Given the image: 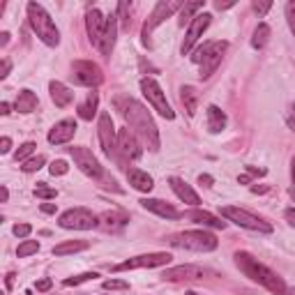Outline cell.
<instances>
[{
    "mask_svg": "<svg viewBox=\"0 0 295 295\" xmlns=\"http://www.w3.org/2000/svg\"><path fill=\"white\" fill-rule=\"evenodd\" d=\"M115 109L120 111V115L124 118L127 127L136 134V138L148 148V150L157 152L161 148V141H159V132H157V124L152 120V115L148 113V109L136 101L134 97H115L113 99Z\"/></svg>",
    "mask_w": 295,
    "mask_h": 295,
    "instance_id": "obj_1",
    "label": "cell"
},
{
    "mask_svg": "<svg viewBox=\"0 0 295 295\" xmlns=\"http://www.w3.org/2000/svg\"><path fill=\"white\" fill-rule=\"evenodd\" d=\"M235 265H238L251 281H256V284H261L263 288L270 290L272 295H286V293H288L284 279H281L275 270H270L267 265H263L258 258H254L251 254L238 251V254H235Z\"/></svg>",
    "mask_w": 295,
    "mask_h": 295,
    "instance_id": "obj_2",
    "label": "cell"
},
{
    "mask_svg": "<svg viewBox=\"0 0 295 295\" xmlns=\"http://www.w3.org/2000/svg\"><path fill=\"white\" fill-rule=\"evenodd\" d=\"M28 21H30L35 35L44 41L46 46H58L60 44V30L55 28L53 18L49 16L39 3H28Z\"/></svg>",
    "mask_w": 295,
    "mask_h": 295,
    "instance_id": "obj_3",
    "label": "cell"
},
{
    "mask_svg": "<svg viewBox=\"0 0 295 295\" xmlns=\"http://www.w3.org/2000/svg\"><path fill=\"white\" fill-rule=\"evenodd\" d=\"M226 49H228V41L219 39V41H205L203 46H198L194 51L192 60L196 65H201V78H210L215 74V69L221 65V58H224Z\"/></svg>",
    "mask_w": 295,
    "mask_h": 295,
    "instance_id": "obj_4",
    "label": "cell"
},
{
    "mask_svg": "<svg viewBox=\"0 0 295 295\" xmlns=\"http://www.w3.org/2000/svg\"><path fill=\"white\" fill-rule=\"evenodd\" d=\"M173 247L180 249H187V251H198V254H205V251H215L217 249V238L207 230H184V233H178L168 240Z\"/></svg>",
    "mask_w": 295,
    "mask_h": 295,
    "instance_id": "obj_5",
    "label": "cell"
},
{
    "mask_svg": "<svg viewBox=\"0 0 295 295\" xmlns=\"http://www.w3.org/2000/svg\"><path fill=\"white\" fill-rule=\"evenodd\" d=\"M182 5H184L182 0H159V3L155 5V9H152V14L145 18V23H143V32H141L143 44L150 46V35H152V30H155L157 26H161V23H164L166 18L171 16V14L180 12V9H182Z\"/></svg>",
    "mask_w": 295,
    "mask_h": 295,
    "instance_id": "obj_6",
    "label": "cell"
},
{
    "mask_svg": "<svg viewBox=\"0 0 295 295\" xmlns=\"http://www.w3.org/2000/svg\"><path fill=\"white\" fill-rule=\"evenodd\" d=\"M221 217H226L228 221H233V224L242 226V228H247V230H256V233H272V224H267L265 219L251 215V212L242 210V207L226 205V207H221Z\"/></svg>",
    "mask_w": 295,
    "mask_h": 295,
    "instance_id": "obj_7",
    "label": "cell"
},
{
    "mask_svg": "<svg viewBox=\"0 0 295 295\" xmlns=\"http://www.w3.org/2000/svg\"><path fill=\"white\" fill-rule=\"evenodd\" d=\"M141 90H143V95H145V99L150 101V106L161 115V118H166V120L175 118V111L171 109V104L166 101L164 90L159 88V83H157L155 78H150V76L141 78Z\"/></svg>",
    "mask_w": 295,
    "mask_h": 295,
    "instance_id": "obj_8",
    "label": "cell"
},
{
    "mask_svg": "<svg viewBox=\"0 0 295 295\" xmlns=\"http://www.w3.org/2000/svg\"><path fill=\"white\" fill-rule=\"evenodd\" d=\"M58 224L67 230H92L99 226V219L90 210H86V207H72V210L60 215Z\"/></svg>",
    "mask_w": 295,
    "mask_h": 295,
    "instance_id": "obj_9",
    "label": "cell"
},
{
    "mask_svg": "<svg viewBox=\"0 0 295 295\" xmlns=\"http://www.w3.org/2000/svg\"><path fill=\"white\" fill-rule=\"evenodd\" d=\"M69 155H72L74 164L78 166V171H81V173H86L88 178H92V180H104V168H101L99 159H97V157L92 155L88 148L74 145V148H69Z\"/></svg>",
    "mask_w": 295,
    "mask_h": 295,
    "instance_id": "obj_10",
    "label": "cell"
},
{
    "mask_svg": "<svg viewBox=\"0 0 295 295\" xmlns=\"http://www.w3.org/2000/svg\"><path fill=\"white\" fill-rule=\"evenodd\" d=\"M72 81L83 88H97L104 81V74H101L99 65L90 62V60H76V62H72Z\"/></svg>",
    "mask_w": 295,
    "mask_h": 295,
    "instance_id": "obj_11",
    "label": "cell"
},
{
    "mask_svg": "<svg viewBox=\"0 0 295 295\" xmlns=\"http://www.w3.org/2000/svg\"><path fill=\"white\" fill-rule=\"evenodd\" d=\"M173 261L168 251H155V254H141V256L127 258V261L113 265V272H124V270H138V267H161L168 265Z\"/></svg>",
    "mask_w": 295,
    "mask_h": 295,
    "instance_id": "obj_12",
    "label": "cell"
},
{
    "mask_svg": "<svg viewBox=\"0 0 295 295\" xmlns=\"http://www.w3.org/2000/svg\"><path fill=\"white\" fill-rule=\"evenodd\" d=\"M97 134H99V143H101L104 155L118 159V132H115L113 120H111V115L106 113V111L99 113V120H97Z\"/></svg>",
    "mask_w": 295,
    "mask_h": 295,
    "instance_id": "obj_13",
    "label": "cell"
},
{
    "mask_svg": "<svg viewBox=\"0 0 295 295\" xmlns=\"http://www.w3.org/2000/svg\"><path fill=\"white\" fill-rule=\"evenodd\" d=\"M210 23H212V14H207V12L196 14V16L192 18V23H189V30H187V35H184L182 46H180V53L187 55L189 51L194 49V44L198 41V37H201L203 32L210 28Z\"/></svg>",
    "mask_w": 295,
    "mask_h": 295,
    "instance_id": "obj_14",
    "label": "cell"
},
{
    "mask_svg": "<svg viewBox=\"0 0 295 295\" xmlns=\"http://www.w3.org/2000/svg\"><path fill=\"white\" fill-rule=\"evenodd\" d=\"M143 155L136 134L129 127L118 129V159H138Z\"/></svg>",
    "mask_w": 295,
    "mask_h": 295,
    "instance_id": "obj_15",
    "label": "cell"
},
{
    "mask_svg": "<svg viewBox=\"0 0 295 295\" xmlns=\"http://www.w3.org/2000/svg\"><path fill=\"white\" fill-rule=\"evenodd\" d=\"M86 30H88L90 41L99 49L101 39H104V32H106V16L97 7H90L86 12Z\"/></svg>",
    "mask_w": 295,
    "mask_h": 295,
    "instance_id": "obj_16",
    "label": "cell"
},
{
    "mask_svg": "<svg viewBox=\"0 0 295 295\" xmlns=\"http://www.w3.org/2000/svg\"><path fill=\"white\" fill-rule=\"evenodd\" d=\"M76 134V120H60V122L53 124V129L49 132V143L51 145H62V143H69Z\"/></svg>",
    "mask_w": 295,
    "mask_h": 295,
    "instance_id": "obj_17",
    "label": "cell"
},
{
    "mask_svg": "<svg viewBox=\"0 0 295 295\" xmlns=\"http://www.w3.org/2000/svg\"><path fill=\"white\" fill-rule=\"evenodd\" d=\"M205 270L198 265H178V267H171V270H164V279L168 281H192V279H203Z\"/></svg>",
    "mask_w": 295,
    "mask_h": 295,
    "instance_id": "obj_18",
    "label": "cell"
},
{
    "mask_svg": "<svg viewBox=\"0 0 295 295\" xmlns=\"http://www.w3.org/2000/svg\"><path fill=\"white\" fill-rule=\"evenodd\" d=\"M141 203L145 210H150V212H155V215H159V217H164V219H180V212L175 210L171 203H166V201H161V198H141Z\"/></svg>",
    "mask_w": 295,
    "mask_h": 295,
    "instance_id": "obj_19",
    "label": "cell"
},
{
    "mask_svg": "<svg viewBox=\"0 0 295 295\" xmlns=\"http://www.w3.org/2000/svg\"><path fill=\"white\" fill-rule=\"evenodd\" d=\"M184 219H189V221H194V224H201V226H210V228H221L224 230L226 228V221H221L219 217H215L212 212H205V210H189V212H184Z\"/></svg>",
    "mask_w": 295,
    "mask_h": 295,
    "instance_id": "obj_20",
    "label": "cell"
},
{
    "mask_svg": "<svg viewBox=\"0 0 295 295\" xmlns=\"http://www.w3.org/2000/svg\"><path fill=\"white\" fill-rule=\"evenodd\" d=\"M168 184H171V189L175 192V196L180 198V201H184V203H189V205H194L196 207L198 203H201V198H198V194L194 192L192 187H189L184 180H180V178H168Z\"/></svg>",
    "mask_w": 295,
    "mask_h": 295,
    "instance_id": "obj_21",
    "label": "cell"
},
{
    "mask_svg": "<svg viewBox=\"0 0 295 295\" xmlns=\"http://www.w3.org/2000/svg\"><path fill=\"white\" fill-rule=\"evenodd\" d=\"M115 35H118V16L115 14H111V16H106V32H104V39H101V55H106L109 58L111 51H113L115 46Z\"/></svg>",
    "mask_w": 295,
    "mask_h": 295,
    "instance_id": "obj_22",
    "label": "cell"
},
{
    "mask_svg": "<svg viewBox=\"0 0 295 295\" xmlns=\"http://www.w3.org/2000/svg\"><path fill=\"white\" fill-rule=\"evenodd\" d=\"M127 180L136 192H152V187H155L152 175H148L145 171H141V168H127Z\"/></svg>",
    "mask_w": 295,
    "mask_h": 295,
    "instance_id": "obj_23",
    "label": "cell"
},
{
    "mask_svg": "<svg viewBox=\"0 0 295 295\" xmlns=\"http://www.w3.org/2000/svg\"><path fill=\"white\" fill-rule=\"evenodd\" d=\"M49 90H51V99H53V104L58 106V109H65V106L72 104L74 92L69 90V88L65 86V83H60V81H51V83H49Z\"/></svg>",
    "mask_w": 295,
    "mask_h": 295,
    "instance_id": "obj_24",
    "label": "cell"
},
{
    "mask_svg": "<svg viewBox=\"0 0 295 295\" xmlns=\"http://www.w3.org/2000/svg\"><path fill=\"white\" fill-rule=\"evenodd\" d=\"M207 129L212 134H219L226 129V113L219 109V106H207Z\"/></svg>",
    "mask_w": 295,
    "mask_h": 295,
    "instance_id": "obj_25",
    "label": "cell"
},
{
    "mask_svg": "<svg viewBox=\"0 0 295 295\" xmlns=\"http://www.w3.org/2000/svg\"><path fill=\"white\" fill-rule=\"evenodd\" d=\"M37 95L32 90H21L16 97V101H14V109L18 111V113H32V111L37 109Z\"/></svg>",
    "mask_w": 295,
    "mask_h": 295,
    "instance_id": "obj_26",
    "label": "cell"
},
{
    "mask_svg": "<svg viewBox=\"0 0 295 295\" xmlns=\"http://www.w3.org/2000/svg\"><path fill=\"white\" fill-rule=\"evenodd\" d=\"M180 101H182L184 111H187V115H194L198 109V92L194 86H182L180 88Z\"/></svg>",
    "mask_w": 295,
    "mask_h": 295,
    "instance_id": "obj_27",
    "label": "cell"
},
{
    "mask_svg": "<svg viewBox=\"0 0 295 295\" xmlns=\"http://www.w3.org/2000/svg\"><path fill=\"white\" fill-rule=\"evenodd\" d=\"M97 106H99V95L92 90L90 95L86 97V101L78 104V118H81V120H92V118H95V113H97Z\"/></svg>",
    "mask_w": 295,
    "mask_h": 295,
    "instance_id": "obj_28",
    "label": "cell"
},
{
    "mask_svg": "<svg viewBox=\"0 0 295 295\" xmlns=\"http://www.w3.org/2000/svg\"><path fill=\"white\" fill-rule=\"evenodd\" d=\"M88 249L86 240H67V242H60L53 247V256H67V254H76Z\"/></svg>",
    "mask_w": 295,
    "mask_h": 295,
    "instance_id": "obj_29",
    "label": "cell"
},
{
    "mask_svg": "<svg viewBox=\"0 0 295 295\" xmlns=\"http://www.w3.org/2000/svg\"><path fill=\"white\" fill-rule=\"evenodd\" d=\"M99 219H101V226H104L106 230H111V228H122L129 221V217L124 215V212H104Z\"/></svg>",
    "mask_w": 295,
    "mask_h": 295,
    "instance_id": "obj_30",
    "label": "cell"
},
{
    "mask_svg": "<svg viewBox=\"0 0 295 295\" xmlns=\"http://www.w3.org/2000/svg\"><path fill=\"white\" fill-rule=\"evenodd\" d=\"M270 39V26L267 23H258V28L254 30V37H251V46L254 49H263Z\"/></svg>",
    "mask_w": 295,
    "mask_h": 295,
    "instance_id": "obj_31",
    "label": "cell"
},
{
    "mask_svg": "<svg viewBox=\"0 0 295 295\" xmlns=\"http://www.w3.org/2000/svg\"><path fill=\"white\" fill-rule=\"evenodd\" d=\"M198 9H203V0H198V3H184L182 9H180V26L192 21V16L198 12Z\"/></svg>",
    "mask_w": 295,
    "mask_h": 295,
    "instance_id": "obj_32",
    "label": "cell"
},
{
    "mask_svg": "<svg viewBox=\"0 0 295 295\" xmlns=\"http://www.w3.org/2000/svg\"><path fill=\"white\" fill-rule=\"evenodd\" d=\"M129 9H132V5H129V3H118V9H115V16H118L120 26H122L124 30H129V26H132V18H129Z\"/></svg>",
    "mask_w": 295,
    "mask_h": 295,
    "instance_id": "obj_33",
    "label": "cell"
},
{
    "mask_svg": "<svg viewBox=\"0 0 295 295\" xmlns=\"http://www.w3.org/2000/svg\"><path fill=\"white\" fill-rule=\"evenodd\" d=\"M37 251H39V242H37V240H23V242L18 244V249H16V256L26 258V256L37 254Z\"/></svg>",
    "mask_w": 295,
    "mask_h": 295,
    "instance_id": "obj_34",
    "label": "cell"
},
{
    "mask_svg": "<svg viewBox=\"0 0 295 295\" xmlns=\"http://www.w3.org/2000/svg\"><path fill=\"white\" fill-rule=\"evenodd\" d=\"M44 161H46V159H44L41 155L30 157L28 161H23V164H21V171H23V173H35V171H39L41 166H44Z\"/></svg>",
    "mask_w": 295,
    "mask_h": 295,
    "instance_id": "obj_35",
    "label": "cell"
},
{
    "mask_svg": "<svg viewBox=\"0 0 295 295\" xmlns=\"http://www.w3.org/2000/svg\"><path fill=\"white\" fill-rule=\"evenodd\" d=\"M97 272H83V275H76V277H69V279H65L62 284L65 286H78V284H83V281H92V279H97Z\"/></svg>",
    "mask_w": 295,
    "mask_h": 295,
    "instance_id": "obj_36",
    "label": "cell"
},
{
    "mask_svg": "<svg viewBox=\"0 0 295 295\" xmlns=\"http://www.w3.org/2000/svg\"><path fill=\"white\" fill-rule=\"evenodd\" d=\"M32 150H35V143H32V141L23 143V145L18 148L16 152H14V159H16V161H21V164H23V161H28V157L32 155Z\"/></svg>",
    "mask_w": 295,
    "mask_h": 295,
    "instance_id": "obj_37",
    "label": "cell"
},
{
    "mask_svg": "<svg viewBox=\"0 0 295 295\" xmlns=\"http://www.w3.org/2000/svg\"><path fill=\"white\" fill-rule=\"evenodd\" d=\"M46 182H39L35 187V196L37 198H41V201H51V198H55L58 196V192H55V189H51V187H44Z\"/></svg>",
    "mask_w": 295,
    "mask_h": 295,
    "instance_id": "obj_38",
    "label": "cell"
},
{
    "mask_svg": "<svg viewBox=\"0 0 295 295\" xmlns=\"http://www.w3.org/2000/svg\"><path fill=\"white\" fill-rule=\"evenodd\" d=\"M101 288H104V290H127L129 284H127V281H122V279H106L104 284H101Z\"/></svg>",
    "mask_w": 295,
    "mask_h": 295,
    "instance_id": "obj_39",
    "label": "cell"
},
{
    "mask_svg": "<svg viewBox=\"0 0 295 295\" xmlns=\"http://www.w3.org/2000/svg\"><path fill=\"white\" fill-rule=\"evenodd\" d=\"M67 171H69V166H67V161H65V159H55V161H51V166H49L51 175H65Z\"/></svg>",
    "mask_w": 295,
    "mask_h": 295,
    "instance_id": "obj_40",
    "label": "cell"
},
{
    "mask_svg": "<svg viewBox=\"0 0 295 295\" xmlns=\"http://www.w3.org/2000/svg\"><path fill=\"white\" fill-rule=\"evenodd\" d=\"M12 233L16 235V238H28V235L32 233V226L30 224H16L12 228Z\"/></svg>",
    "mask_w": 295,
    "mask_h": 295,
    "instance_id": "obj_41",
    "label": "cell"
},
{
    "mask_svg": "<svg viewBox=\"0 0 295 295\" xmlns=\"http://www.w3.org/2000/svg\"><path fill=\"white\" fill-rule=\"evenodd\" d=\"M286 18H288V26L295 35V3H288L286 5Z\"/></svg>",
    "mask_w": 295,
    "mask_h": 295,
    "instance_id": "obj_42",
    "label": "cell"
},
{
    "mask_svg": "<svg viewBox=\"0 0 295 295\" xmlns=\"http://www.w3.org/2000/svg\"><path fill=\"white\" fill-rule=\"evenodd\" d=\"M35 286H37V290H39V293H46V290H51V286H53V281H51L49 277H44V279H39Z\"/></svg>",
    "mask_w": 295,
    "mask_h": 295,
    "instance_id": "obj_43",
    "label": "cell"
},
{
    "mask_svg": "<svg viewBox=\"0 0 295 295\" xmlns=\"http://www.w3.org/2000/svg\"><path fill=\"white\" fill-rule=\"evenodd\" d=\"M272 7V3H254V12L258 14V16H263V14H267V9Z\"/></svg>",
    "mask_w": 295,
    "mask_h": 295,
    "instance_id": "obj_44",
    "label": "cell"
},
{
    "mask_svg": "<svg viewBox=\"0 0 295 295\" xmlns=\"http://www.w3.org/2000/svg\"><path fill=\"white\" fill-rule=\"evenodd\" d=\"M198 184H203V187H212V184H215V178L207 175V173H201L198 175Z\"/></svg>",
    "mask_w": 295,
    "mask_h": 295,
    "instance_id": "obj_45",
    "label": "cell"
},
{
    "mask_svg": "<svg viewBox=\"0 0 295 295\" xmlns=\"http://www.w3.org/2000/svg\"><path fill=\"white\" fill-rule=\"evenodd\" d=\"M39 210L44 212V215H55V210H58V207H55V203H41Z\"/></svg>",
    "mask_w": 295,
    "mask_h": 295,
    "instance_id": "obj_46",
    "label": "cell"
},
{
    "mask_svg": "<svg viewBox=\"0 0 295 295\" xmlns=\"http://www.w3.org/2000/svg\"><path fill=\"white\" fill-rule=\"evenodd\" d=\"M9 150H12V138L3 136L0 138V152H9Z\"/></svg>",
    "mask_w": 295,
    "mask_h": 295,
    "instance_id": "obj_47",
    "label": "cell"
},
{
    "mask_svg": "<svg viewBox=\"0 0 295 295\" xmlns=\"http://www.w3.org/2000/svg\"><path fill=\"white\" fill-rule=\"evenodd\" d=\"M247 173L251 175V178H263V175H265V168H256V166H247Z\"/></svg>",
    "mask_w": 295,
    "mask_h": 295,
    "instance_id": "obj_48",
    "label": "cell"
},
{
    "mask_svg": "<svg viewBox=\"0 0 295 295\" xmlns=\"http://www.w3.org/2000/svg\"><path fill=\"white\" fill-rule=\"evenodd\" d=\"M286 122H288V127L295 132V104L290 106V111H288V115H286Z\"/></svg>",
    "mask_w": 295,
    "mask_h": 295,
    "instance_id": "obj_49",
    "label": "cell"
},
{
    "mask_svg": "<svg viewBox=\"0 0 295 295\" xmlns=\"http://www.w3.org/2000/svg\"><path fill=\"white\" fill-rule=\"evenodd\" d=\"M284 217H286V221H288L290 226H295V207H288V210L284 212Z\"/></svg>",
    "mask_w": 295,
    "mask_h": 295,
    "instance_id": "obj_50",
    "label": "cell"
},
{
    "mask_svg": "<svg viewBox=\"0 0 295 295\" xmlns=\"http://www.w3.org/2000/svg\"><path fill=\"white\" fill-rule=\"evenodd\" d=\"M9 69H12V62H9V60L5 58V60H3V72H0V78H5V76H7V74H9Z\"/></svg>",
    "mask_w": 295,
    "mask_h": 295,
    "instance_id": "obj_51",
    "label": "cell"
},
{
    "mask_svg": "<svg viewBox=\"0 0 295 295\" xmlns=\"http://www.w3.org/2000/svg\"><path fill=\"white\" fill-rule=\"evenodd\" d=\"M238 182H240V184H249V182H251V175H249V173L238 175Z\"/></svg>",
    "mask_w": 295,
    "mask_h": 295,
    "instance_id": "obj_52",
    "label": "cell"
},
{
    "mask_svg": "<svg viewBox=\"0 0 295 295\" xmlns=\"http://www.w3.org/2000/svg\"><path fill=\"white\" fill-rule=\"evenodd\" d=\"M14 277H16V275H14V272H9V275L5 277V284H7V288H12V284H14Z\"/></svg>",
    "mask_w": 295,
    "mask_h": 295,
    "instance_id": "obj_53",
    "label": "cell"
},
{
    "mask_svg": "<svg viewBox=\"0 0 295 295\" xmlns=\"http://www.w3.org/2000/svg\"><path fill=\"white\" fill-rule=\"evenodd\" d=\"M215 7L217 9H228V7H233V3H215Z\"/></svg>",
    "mask_w": 295,
    "mask_h": 295,
    "instance_id": "obj_54",
    "label": "cell"
},
{
    "mask_svg": "<svg viewBox=\"0 0 295 295\" xmlns=\"http://www.w3.org/2000/svg\"><path fill=\"white\" fill-rule=\"evenodd\" d=\"M0 113H3V115L9 113V104H7V101H3V104H0Z\"/></svg>",
    "mask_w": 295,
    "mask_h": 295,
    "instance_id": "obj_55",
    "label": "cell"
},
{
    "mask_svg": "<svg viewBox=\"0 0 295 295\" xmlns=\"http://www.w3.org/2000/svg\"><path fill=\"white\" fill-rule=\"evenodd\" d=\"M0 196H3V203H7V198H9V192H7V187H3V189H0Z\"/></svg>",
    "mask_w": 295,
    "mask_h": 295,
    "instance_id": "obj_56",
    "label": "cell"
},
{
    "mask_svg": "<svg viewBox=\"0 0 295 295\" xmlns=\"http://www.w3.org/2000/svg\"><path fill=\"white\" fill-rule=\"evenodd\" d=\"M251 192H254V194H265L267 187H258V184H256V187H251Z\"/></svg>",
    "mask_w": 295,
    "mask_h": 295,
    "instance_id": "obj_57",
    "label": "cell"
},
{
    "mask_svg": "<svg viewBox=\"0 0 295 295\" xmlns=\"http://www.w3.org/2000/svg\"><path fill=\"white\" fill-rule=\"evenodd\" d=\"M7 41H9V32H3V35H0V44H7Z\"/></svg>",
    "mask_w": 295,
    "mask_h": 295,
    "instance_id": "obj_58",
    "label": "cell"
},
{
    "mask_svg": "<svg viewBox=\"0 0 295 295\" xmlns=\"http://www.w3.org/2000/svg\"><path fill=\"white\" fill-rule=\"evenodd\" d=\"M290 198L295 201V180H293V184H290Z\"/></svg>",
    "mask_w": 295,
    "mask_h": 295,
    "instance_id": "obj_59",
    "label": "cell"
},
{
    "mask_svg": "<svg viewBox=\"0 0 295 295\" xmlns=\"http://www.w3.org/2000/svg\"><path fill=\"white\" fill-rule=\"evenodd\" d=\"M184 295H201V293H194V290H187V293H184Z\"/></svg>",
    "mask_w": 295,
    "mask_h": 295,
    "instance_id": "obj_60",
    "label": "cell"
},
{
    "mask_svg": "<svg viewBox=\"0 0 295 295\" xmlns=\"http://www.w3.org/2000/svg\"><path fill=\"white\" fill-rule=\"evenodd\" d=\"M290 171H293V180H295V159H293V168H290Z\"/></svg>",
    "mask_w": 295,
    "mask_h": 295,
    "instance_id": "obj_61",
    "label": "cell"
},
{
    "mask_svg": "<svg viewBox=\"0 0 295 295\" xmlns=\"http://www.w3.org/2000/svg\"><path fill=\"white\" fill-rule=\"evenodd\" d=\"M288 295H295V288H290V290H288Z\"/></svg>",
    "mask_w": 295,
    "mask_h": 295,
    "instance_id": "obj_62",
    "label": "cell"
},
{
    "mask_svg": "<svg viewBox=\"0 0 295 295\" xmlns=\"http://www.w3.org/2000/svg\"><path fill=\"white\" fill-rule=\"evenodd\" d=\"M81 295H88V293H81Z\"/></svg>",
    "mask_w": 295,
    "mask_h": 295,
    "instance_id": "obj_63",
    "label": "cell"
}]
</instances>
